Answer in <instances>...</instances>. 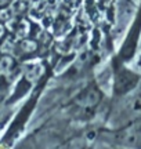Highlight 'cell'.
Instances as JSON below:
<instances>
[{"label": "cell", "instance_id": "277c9868", "mask_svg": "<svg viewBox=\"0 0 141 149\" xmlns=\"http://www.w3.org/2000/svg\"><path fill=\"white\" fill-rule=\"evenodd\" d=\"M22 46L25 47L27 51H32V50H35V43H32V42H25Z\"/></svg>", "mask_w": 141, "mask_h": 149}, {"label": "cell", "instance_id": "3957f363", "mask_svg": "<svg viewBox=\"0 0 141 149\" xmlns=\"http://www.w3.org/2000/svg\"><path fill=\"white\" fill-rule=\"evenodd\" d=\"M11 66V58H3L1 59V62H0V68L3 70H7L10 69Z\"/></svg>", "mask_w": 141, "mask_h": 149}, {"label": "cell", "instance_id": "6da1fadb", "mask_svg": "<svg viewBox=\"0 0 141 149\" xmlns=\"http://www.w3.org/2000/svg\"><path fill=\"white\" fill-rule=\"evenodd\" d=\"M101 138L105 144L123 149H141V116L104 131Z\"/></svg>", "mask_w": 141, "mask_h": 149}, {"label": "cell", "instance_id": "5b68a950", "mask_svg": "<svg viewBox=\"0 0 141 149\" xmlns=\"http://www.w3.org/2000/svg\"><path fill=\"white\" fill-rule=\"evenodd\" d=\"M97 149H123L119 146H115V145H109V144H104L103 146H98Z\"/></svg>", "mask_w": 141, "mask_h": 149}, {"label": "cell", "instance_id": "7a4b0ae2", "mask_svg": "<svg viewBox=\"0 0 141 149\" xmlns=\"http://www.w3.org/2000/svg\"><path fill=\"white\" fill-rule=\"evenodd\" d=\"M101 101V93L96 88H89L87 93H83L80 97H79V105L83 108H94L97 107Z\"/></svg>", "mask_w": 141, "mask_h": 149}]
</instances>
